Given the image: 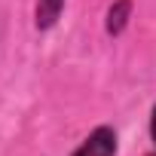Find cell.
<instances>
[{
  "label": "cell",
  "instance_id": "obj_1",
  "mask_svg": "<svg viewBox=\"0 0 156 156\" xmlns=\"http://www.w3.org/2000/svg\"><path fill=\"white\" fill-rule=\"evenodd\" d=\"M73 156H116V132L110 126H98L73 150Z\"/></svg>",
  "mask_w": 156,
  "mask_h": 156
},
{
  "label": "cell",
  "instance_id": "obj_2",
  "mask_svg": "<svg viewBox=\"0 0 156 156\" xmlns=\"http://www.w3.org/2000/svg\"><path fill=\"white\" fill-rule=\"evenodd\" d=\"M129 19H132V0H116V3L107 9V22H104L107 34H110V37L122 34L126 25H129Z\"/></svg>",
  "mask_w": 156,
  "mask_h": 156
},
{
  "label": "cell",
  "instance_id": "obj_3",
  "mask_svg": "<svg viewBox=\"0 0 156 156\" xmlns=\"http://www.w3.org/2000/svg\"><path fill=\"white\" fill-rule=\"evenodd\" d=\"M61 9H64V0H37V9H34V25H37L40 31H49V28L58 22Z\"/></svg>",
  "mask_w": 156,
  "mask_h": 156
},
{
  "label": "cell",
  "instance_id": "obj_4",
  "mask_svg": "<svg viewBox=\"0 0 156 156\" xmlns=\"http://www.w3.org/2000/svg\"><path fill=\"white\" fill-rule=\"evenodd\" d=\"M150 138H153V144H156V107H153V113H150Z\"/></svg>",
  "mask_w": 156,
  "mask_h": 156
},
{
  "label": "cell",
  "instance_id": "obj_5",
  "mask_svg": "<svg viewBox=\"0 0 156 156\" xmlns=\"http://www.w3.org/2000/svg\"><path fill=\"white\" fill-rule=\"evenodd\" d=\"M150 156H156V153H150Z\"/></svg>",
  "mask_w": 156,
  "mask_h": 156
}]
</instances>
